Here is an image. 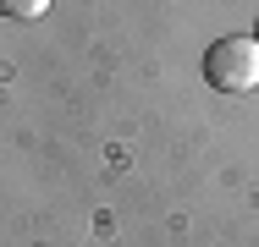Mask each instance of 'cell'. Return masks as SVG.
<instances>
[{"mask_svg": "<svg viewBox=\"0 0 259 247\" xmlns=\"http://www.w3.org/2000/svg\"><path fill=\"white\" fill-rule=\"evenodd\" d=\"M254 39H259V22H254Z\"/></svg>", "mask_w": 259, "mask_h": 247, "instance_id": "3", "label": "cell"}, {"mask_svg": "<svg viewBox=\"0 0 259 247\" xmlns=\"http://www.w3.org/2000/svg\"><path fill=\"white\" fill-rule=\"evenodd\" d=\"M45 11H50V0H0V17H11V22H33Z\"/></svg>", "mask_w": 259, "mask_h": 247, "instance_id": "2", "label": "cell"}, {"mask_svg": "<svg viewBox=\"0 0 259 247\" xmlns=\"http://www.w3.org/2000/svg\"><path fill=\"white\" fill-rule=\"evenodd\" d=\"M204 77L209 88H221V94H248L259 88V39H221V44L204 49Z\"/></svg>", "mask_w": 259, "mask_h": 247, "instance_id": "1", "label": "cell"}]
</instances>
